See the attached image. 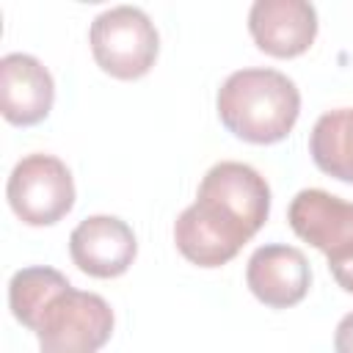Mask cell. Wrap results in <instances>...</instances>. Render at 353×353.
I'll list each match as a JSON object with an SVG mask.
<instances>
[{"label":"cell","mask_w":353,"mask_h":353,"mask_svg":"<svg viewBox=\"0 0 353 353\" xmlns=\"http://www.w3.org/2000/svg\"><path fill=\"white\" fill-rule=\"evenodd\" d=\"M309 154L323 174L353 185V108H334L314 121Z\"/></svg>","instance_id":"obj_11"},{"label":"cell","mask_w":353,"mask_h":353,"mask_svg":"<svg viewBox=\"0 0 353 353\" xmlns=\"http://www.w3.org/2000/svg\"><path fill=\"white\" fill-rule=\"evenodd\" d=\"M287 221L301 240L328 259L334 281L345 292H353V201L320 188H306L290 201Z\"/></svg>","instance_id":"obj_4"},{"label":"cell","mask_w":353,"mask_h":353,"mask_svg":"<svg viewBox=\"0 0 353 353\" xmlns=\"http://www.w3.org/2000/svg\"><path fill=\"white\" fill-rule=\"evenodd\" d=\"M270 215V188L248 163H215L174 223L179 254L199 268H221L265 226Z\"/></svg>","instance_id":"obj_1"},{"label":"cell","mask_w":353,"mask_h":353,"mask_svg":"<svg viewBox=\"0 0 353 353\" xmlns=\"http://www.w3.org/2000/svg\"><path fill=\"white\" fill-rule=\"evenodd\" d=\"M55 102V83L47 66L28 52L0 58V110L8 124L33 127L44 121Z\"/></svg>","instance_id":"obj_10"},{"label":"cell","mask_w":353,"mask_h":353,"mask_svg":"<svg viewBox=\"0 0 353 353\" xmlns=\"http://www.w3.org/2000/svg\"><path fill=\"white\" fill-rule=\"evenodd\" d=\"M11 314L39 336V353H97L113 334V309L47 265H30L8 281Z\"/></svg>","instance_id":"obj_2"},{"label":"cell","mask_w":353,"mask_h":353,"mask_svg":"<svg viewBox=\"0 0 353 353\" xmlns=\"http://www.w3.org/2000/svg\"><path fill=\"white\" fill-rule=\"evenodd\" d=\"M245 284L256 301L270 309H290L301 303L312 287V268L301 248L270 243L251 254Z\"/></svg>","instance_id":"obj_8"},{"label":"cell","mask_w":353,"mask_h":353,"mask_svg":"<svg viewBox=\"0 0 353 353\" xmlns=\"http://www.w3.org/2000/svg\"><path fill=\"white\" fill-rule=\"evenodd\" d=\"M254 44L273 58L303 55L317 36V11L306 0H256L248 11Z\"/></svg>","instance_id":"obj_9"},{"label":"cell","mask_w":353,"mask_h":353,"mask_svg":"<svg viewBox=\"0 0 353 353\" xmlns=\"http://www.w3.org/2000/svg\"><path fill=\"white\" fill-rule=\"evenodd\" d=\"M215 108L234 138L265 146L292 132L301 113V91L284 72L237 69L221 83Z\"/></svg>","instance_id":"obj_3"},{"label":"cell","mask_w":353,"mask_h":353,"mask_svg":"<svg viewBox=\"0 0 353 353\" xmlns=\"http://www.w3.org/2000/svg\"><path fill=\"white\" fill-rule=\"evenodd\" d=\"M6 199L28 226H52L74 207V179L55 154H25L8 176Z\"/></svg>","instance_id":"obj_6"},{"label":"cell","mask_w":353,"mask_h":353,"mask_svg":"<svg viewBox=\"0 0 353 353\" xmlns=\"http://www.w3.org/2000/svg\"><path fill=\"white\" fill-rule=\"evenodd\" d=\"M94 61L116 80L143 77L160 52L154 22L138 6H113L102 11L88 30Z\"/></svg>","instance_id":"obj_5"},{"label":"cell","mask_w":353,"mask_h":353,"mask_svg":"<svg viewBox=\"0 0 353 353\" xmlns=\"http://www.w3.org/2000/svg\"><path fill=\"white\" fill-rule=\"evenodd\" d=\"M72 262L94 279H116L130 270L138 240L132 229L116 215H91L69 234Z\"/></svg>","instance_id":"obj_7"},{"label":"cell","mask_w":353,"mask_h":353,"mask_svg":"<svg viewBox=\"0 0 353 353\" xmlns=\"http://www.w3.org/2000/svg\"><path fill=\"white\" fill-rule=\"evenodd\" d=\"M334 353H353V312H347L334 331Z\"/></svg>","instance_id":"obj_12"}]
</instances>
